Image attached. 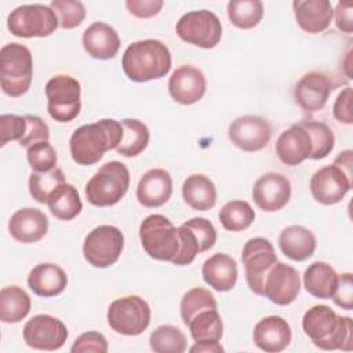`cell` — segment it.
Instances as JSON below:
<instances>
[{"label":"cell","instance_id":"11","mask_svg":"<svg viewBox=\"0 0 353 353\" xmlns=\"http://www.w3.org/2000/svg\"><path fill=\"white\" fill-rule=\"evenodd\" d=\"M181 40L200 48H214L222 37V23L216 14L208 10H194L183 14L175 26Z\"/></svg>","mask_w":353,"mask_h":353},{"label":"cell","instance_id":"44","mask_svg":"<svg viewBox=\"0 0 353 353\" xmlns=\"http://www.w3.org/2000/svg\"><path fill=\"white\" fill-rule=\"evenodd\" d=\"M28 123L25 116L1 114L0 116V145L4 146L10 141H21L26 132Z\"/></svg>","mask_w":353,"mask_h":353},{"label":"cell","instance_id":"52","mask_svg":"<svg viewBox=\"0 0 353 353\" xmlns=\"http://www.w3.org/2000/svg\"><path fill=\"white\" fill-rule=\"evenodd\" d=\"M332 164L338 165L353 181V171H352V168H353V152H352V149H346V150L341 152L336 156V159L334 160Z\"/></svg>","mask_w":353,"mask_h":353},{"label":"cell","instance_id":"15","mask_svg":"<svg viewBox=\"0 0 353 353\" xmlns=\"http://www.w3.org/2000/svg\"><path fill=\"white\" fill-rule=\"evenodd\" d=\"M301 291L298 270L284 262H276L268 272L263 281V296L279 306L292 303Z\"/></svg>","mask_w":353,"mask_h":353},{"label":"cell","instance_id":"16","mask_svg":"<svg viewBox=\"0 0 353 353\" xmlns=\"http://www.w3.org/2000/svg\"><path fill=\"white\" fill-rule=\"evenodd\" d=\"M353 181L335 164L324 165L310 178V193L323 205L339 203L350 190Z\"/></svg>","mask_w":353,"mask_h":353},{"label":"cell","instance_id":"35","mask_svg":"<svg viewBox=\"0 0 353 353\" xmlns=\"http://www.w3.org/2000/svg\"><path fill=\"white\" fill-rule=\"evenodd\" d=\"M218 218L223 229L229 232H241L252 225L255 211L248 201L232 200L219 210Z\"/></svg>","mask_w":353,"mask_h":353},{"label":"cell","instance_id":"29","mask_svg":"<svg viewBox=\"0 0 353 353\" xmlns=\"http://www.w3.org/2000/svg\"><path fill=\"white\" fill-rule=\"evenodd\" d=\"M185 203L196 211H208L216 203V188L204 174L189 175L182 185Z\"/></svg>","mask_w":353,"mask_h":353},{"label":"cell","instance_id":"14","mask_svg":"<svg viewBox=\"0 0 353 353\" xmlns=\"http://www.w3.org/2000/svg\"><path fill=\"white\" fill-rule=\"evenodd\" d=\"M228 137L236 148L244 152H258L268 146L272 138V127L261 116L245 114L229 124Z\"/></svg>","mask_w":353,"mask_h":353},{"label":"cell","instance_id":"42","mask_svg":"<svg viewBox=\"0 0 353 353\" xmlns=\"http://www.w3.org/2000/svg\"><path fill=\"white\" fill-rule=\"evenodd\" d=\"M26 160L37 172H46L57 167V152L48 141L37 142L26 149Z\"/></svg>","mask_w":353,"mask_h":353},{"label":"cell","instance_id":"23","mask_svg":"<svg viewBox=\"0 0 353 353\" xmlns=\"http://www.w3.org/2000/svg\"><path fill=\"white\" fill-rule=\"evenodd\" d=\"M172 194V178L164 168L146 171L137 186V200L148 208L164 205Z\"/></svg>","mask_w":353,"mask_h":353},{"label":"cell","instance_id":"18","mask_svg":"<svg viewBox=\"0 0 353 353\" xmlns=\"http://www.w3.org/2000/svg\"><path fill=\"white\" fill-rule=\"evenodd\" d=\"M207 90L204 73L192 65L176 68L168 80V92L171 98L181 105H193L199 102Z\"/></svg>","mask_w":353,"mask_h":353},{"label":"cell","instance_id":"39","mask_svg":"<svg viewBox=\"0 0 353 353\" xmlns=\"http://www.w3.org/2000/svg\"><path fill=\"white\" fill-rule=\"evenodd\" d=\"M303 128L309 132L313 150L310 159L313 160H320L327 157L335 145V137L332 130L323 121H314V120H307V121H301Z\"/></svg>","mask_w":353,"mask_h":353},{"label":"cell","instance_id":"47","mask_svg":"<svg viewBox=\"0 0 353 353\" xmlns=\"http://www.w3.org/2000/svg\"><path fill=\"white\" fill-rule=\"evenodd\" d=\"M28 128L23 135V138L19 141V145L23 148H29L37 142L48 141L50 139V128L48 125L43 121L41 117L33 116V114H25Z\"/></svg>","mask_w":353,"mask_h":353},{"label":"cell","instance_id":"21","mask_svg":"<svg viewBox=\"0 0 353 353\" xmlns=\"http://www.w3.org/2000/svg\"><path fill=\"white\" fill-rule=\"evenodd\" d=\"M47 230L48 218L39 208H19L8 221V232L11 237L23 244L40 241L47 234Z\"/></svg>","mask_w":353,"mask_h":353},{"label":"cell","instance_id":"32","mask_svg":"<svg viewBox=\"0 0 353 353\" xmlns=\"http://www.w3.org/2000/svg\"><path fill=\"white\" fill-rule=\"evenodd\" d=\"M32 301L28 292L18 285H7L0 291V320L3 323H19L30 312Z\"/></svg>","mask_w":353,"mask_h":353},{"label":"cell","instance_id":"27","mask_svg":"<svg viewBox=\"0 0 353 353\" xmlns=\"http://www.w3.org/2000/svg\"><path fill=\"white\" fill-rule=\"evenodd\" d=\"M29 288L43 298H52L59 295L68 285L66 272L55 263H39L28 276Z\"/></svg>","mask_w":353,"mask_h":353},{"label":"cell","instance_id":"24","mask_svg":"<svg viewBox=\"0 0 353 353\" xmlns=\"http://www.w3.org/2000/svg\"><path fill=\"white\" fill-rule=\"evenodd\" d=\"M83 47L95 59L106 61L116 57L120 48V37L116 29L106 22H94L83 33Z\"/></svg>","mask_w":353,"mask_h":353},{"label":"cell","instance_id":"6","mask_svg":"<svg viewBox=\"0 0 353 353\" xmlns=\"http://www.w3.org/2000/svg\"><path fill=\"white\" fill-rule=\"evenodd\" d=\"M139 239L145 252L157 261L172 262L181 250L179 229L161 215H148L139 226Z\"/></svg>","mask_w":353,"mask_h":353},{"label":"cell","instance_id":"28","mask_svg":"<svg viewBox=\"0 0 353 353\" xmlns=\"http://www.w3.org/2000/svg\"><path fill=\"white\" fill-rule=\"evenodd\" d=\"M279 247L287 258L295 262H303L314 254L317 240L313 232L307 228L291 225L281 230L279 236Z\"/></svg>","mask_w":353,"mask_h":353},{"label":"cell","instance_id":"33","mask_svg":"<svg viewBox=\"0 0 353 353\" xmlns=\"http://www.w3.org/2000/svg\"><path fill=\"white\" fill-rule=\"evenodd\" d=\"M47 205L51 214L61 221H72L83 210V203L77 189L66 182L51 193L47 200Z\"/></svg>","mask_w":353,"mask_h":353},{"label":"cell","instance_id":"7","mask_svg":"<svg viewBox=\"0 0 353 353\" xmlns=\"http://www.w3.org/2000/svg\"><path fill=\"white\" fill-rule=\"evenodd\" d=\"M58 26L57 14L46 4H22L7 17V29L17 37H47Z\"/></svg>","mask_w":353,"mask_h":353},{"label":"cell","instance_id":"40","mask_svg":"<svg viewBox=\"0 0 353 353\" xmlns=\"http://www.w3.org/2000/svg\"><path fill=\"white\" fill-rule=\"evenodd\" d=\"M181 317L185 325L190 321V319L204 309H218L216 299L212 292L203 287H194L185 292L181 299Z\"/></svg>","mask_w":353,"mask_h":353},{"label":"cell","instance_id":"25","mask_svg":"<svg viewBox=\"0 0 353 353\" xmlns=\"http://www.w3.org/2000/svg\"><path fill=\"white\" fill-rule=\"evenodd\" d=\"M292 8L298 26L312 34L327 30L334 17V7L328 0H294Z\"/></svg>","mask_w":353,"mask_h":353},{"label":"cell","instance_id":"30","mask_svg":"<svg viewBox=\"0 0 353 353\" xmlns=\"http://www.w3.org/2000/svg\"><path fill=\"white\" fill-rule=\"evenodd\" d=\"M336 284L338 273L327 262L316 261L310 263L303 273V287L314 298L331 299Z\"/></svg>","mask_w":353,"mask_h":353},{"label":"cell","instance_id":"31","mask_svg":"<svg viewBox=\"0 0 353 353\" xmlns=\"http://www.w3.org/2000/svg\"><path fill=\"white\" fill-rule=\"evenodd\" d=\"M194 343L215 345L223 335V323L218 309H204L186 324Z\"/></svg>","mask_w":353,"mask_h":353},{"label":"cell","instance_id":"34","mask_svg":"<svg viewBox=\"0 0 353 353\" xmlns=\"http://www.w3.org/2000/svg\"><path fill=\"white\" fill-rule=\"evenodd\" d=\"M123 138L116 148V152L125 157L141 154L149 143V128L138 119H123Z\"/></svg>","mask_w":353,"mask_h":353},{"label":"cell","instance_id":"3","mask_svg":"<svg viewBox=\"0 0 353 353\" xmlns=\"http://www.w3.org/2000/svg\"><path fill=\"white\" fill-rule=\"evenodd\" d=\"M171 63L168 47L157 39L134 41L121 57V68L125 76L137 83L164 77L170 72Z\"/></svg>","mask_w":353,"mask_h":353},{"label":"cell","instance_id":"46","mask_svg":"<svg viewBox=\"0 0 353 353\" xmlns=\"http://www.w3.org/2000/svg\"><path fill=\"white\" fill-rule=\"evenodd\" d=\"M72 353H106L108 352V341L98 331H87L77 336L70 347Z\"/></svg>","mask_w":353,"mask_h":353},{"label":"cell","instance_id":"49","mask_svg":"<svg viewBox=\"0 0 353 353\" xmlns=\"http://www.w3.org/2000/svg\"><path fill=\"white\" fill-rule=\"evenodd\" d=\"M164 6L163 0H127L125 7L128 12L137 18L156 17Z\"/></svg>","mask_w":353,"mask_h":353},{"label":"cell","instance_id":"48","mask_svg":"<svg viewBox=\"0 0 353 353\" xmlns=\"http://www.w3.org/2000/svg\"><path fill=\"white\" fill-rule=\"evenodd\" d=\"M334 303L345 310L353 309V276L352 273L338 274V284L334 295L331 296Z\"/></svg>","mask_w":353,"mask_h":353},{"label":"cell","instance_id":"12","mask_svg":"<svg viewBox=\"0 0 353 353\" xmlns=\"http://www.w3.org/2000/svg\"><path fill=\"white\" fill-rule=\"evenodd\" d=\"M245 281L250 290L263 296V281L269 269L277 262V255L272 243L265 237L250 239L241 251Z\"/></svg>","mask_w":353,"mask_h":353},{"label":"cell","instance_id":"37","mask_svg":"<svg viewBox=\"0 0 353 353\" xmlns=\"http://www.w3.org/2000/svg\"><path fill=\"white\" fill-rule=\"evenodd\" d=\"M65 182V174L59 167H55L46 172L34 171L29 175V193L37 203L47 204V200L51 196V193Z\"/></svg>","mask_w":353,"mask_h":353},{"label":"cell","instance_id":"50","mask_svg":"<svg viewBox=\"0 0 353 353\" xmlns=\"http://www.w3.org/2000/svg\"><path fill=\"white\" fill-rule=\"evenodd\" d=\"M350 102H352V88L346 87L338 94V97L334 102V106H332V114L336 121H339L342 124H347V125H350L353 123L352 112H350Z\"/></svg>","mask_w":353,"mask_h":353},{"label":"cell","instance_id":"22","mask_svg":"<svg viewBox=\"0 0 353 353\" xmlns=\"http://www.w3.org/2000/svg\"><path fill=\"white\" fill-rule=\"evenodd\" d=\"M292 338L291 327L280 316H266L261 319L252 331V339L258 349L266 353L284 350Z\"/></svg>","mask_w":353,"mask_h":353},{"label":"cell","instance_id":"51","mask_svg":"<svg viewBox=\"0 0 353 353\" xmlns=\"http://www.w3.org/2000/svg\"><path fill=\"white\" fill-rule=\"evenodd\" d=\"M353 10V3L352 1H338L334 15H335V25L336 28L343 32L350 34L353 32V18H352V11Z\"/></svg>","mask_w":353,"mask_h":353},{"label":"cell","instance_id":"53","mask_svg":"<svg viewBox=\"0 0 353 353\" xmlns=\"http://www.w3.org/2000/svg\"><path fill=\"white\" fill-rule=\"evenodd\" d=\"M189 350H190L192 353H197V352L222 353V352H225V349L221 346V343H215V345H201V343H194Z\"/></svg>","mask_w":353,"mask_h":353},{"label":"cell","instance_id":"26","mask_svg":"<svg viewBox=\"0 0 353 353\" xmlns=\"http://www.w3.org/2000/svg\"><path fill=\"white\" fill-rule=\"evenodd\" d=\"M201 276L205 284L215 291H230L237 283V263L234 258L228 254H214L204 261L201 266Z\"/></svg>","mask_w":353,"mask_h":353},{"label":"cell","instance_id":"10","mask_svg":"<svg viewBox=\"0 0 353 353\" xmlns=\"http://www.w3.org/2000/svg\"><path fill=\"white\" fill-rule=\"evenodd\" d=\"M124 248L121 230L112 225L94 228L84 239V259L94 268H109L117 262Z\"/></svg>","mask_w":353,"mask_h":353},{"label":"cell","instance_id":"45","mask_svg":"<svg viewBox=\"0 0 353 353\" xmlns=\"http://www.w3.org/2000/svg\"><path fill=\"white\" fill-rule=\"evenodd\" d=\"M178 229L181 236V250L172 263L176 266H186L194 261L197 254H200V247L196 236L190 229H188L185 225H181Z\"/></svg>","mask_w":353,"mask_h":353},{"label":"cell","instance_id":"4","mask_svg":"<svg viewBox=\"0 0 353 353\" xmlns=\"http://www.w3.org/2000/svg\"><path fill=\"white\" fill-rule=\"evenodd\" d=\"M33 79L30 50L21 43H8L0 51V85L6 95L18 98L28 92Z\"/></svg>","mask_w":353,"mask_h":353},{"label":"cell","instance_id":"2","mask_svg":"<svg viewBox=\"0 0 353 353\" xmlns=\"http://www.w3.org/2000/svg\"><path fill=\"white\" fill-rule=\"evenodd\" d=\"M123 138V125L113 119H102L79 127L69 139L70 156L80 165L98 163L108 150L116 149Z\"/></svg>","mask_w":353,"mask_h":353},{"label":"cell","instance_id":"1","mask_svg":"<svg viewBox=\"0 0 353 353\" xmlns=\"http://www.w3.org/2000/svg\"><path fill=\"white\" fill-rule=\"evenodd\" d=\"M302 328L312 343L323 350H352L353 321L327 305H314L302 317Z\"/></svg>","mask_w":353,"mask_h":353},{"label":"cell","instance_id":"41","mask_svg":"<svg viewBox=\"0 0 353 353\" xmlns=\"http://www.w3.org/2000/svg\"><path fill=\"white\" fill-rule=\"evenodd\" d=\"M50 7L57 14L62 29L77 28L85 18V7L77 0H52Z\"/></svg>","mask_w":353,"mask_h":353},{"label":"cell","instance_id":"8","mask_svg":"<svg viewBox=\"0 0 353 353\" xmlns=\"http://www.w3.org/2000/svg\"><path fill=\"white\" fill-rule=\"evenodd\" d=\"M47 112L58 123H69L81 109L80 83L69 74H57L46 84Z\"/></svg>","mask_w":353,"mask_h":353},{"label":"cell","instance_id":"19","mask_svg":"<svg viewBox=\"0 0 353 353\" xmlns=\"http://www.w3.org/2000/svg\"><path fill=\"white\" fill-rule=\"evenodd\" d=\"M334 90L331 79L321 72H309L303 74L295 84V102L302 110L314 113L323 109Z\"/></svg>","mask_w":353,"mask_h":353},{"label":"cell","instance_id":"36","mask_svg":"<svg viewBox=\"0 0 353 353\" xmlns=\"http://www.w3.org/2000/svg\"><path fill=\"white\" fill-rule=\"evenodd\" d=\"M226 10L229 21L239 29H252L263 17V4L259 0H232Z\"/></svg>","mask_w":353,"mask_h":353},{"label":"cell","instance_id":"13","mask_svg":"<svg viewBox=\"0 0 353 353\" xmlns=\"http://www.w3.org/2000/svg\"><path fill=\"white\" fill-rule=\"evenodd\" d=\"M23 341L37 350H57L68 339L66 325L50 314H36L23 325Z\"/></svg>","mask_w":353,"mask_h":353},{"label":"cell","instance_id":"38","mask_svg":"<svg viewBox=\"0 0 353 353\" xmlns=\"http://www.w3.org/2000/svg\"><path fill=\"white\" fill-rule=\"evenodd\" d=\"M150 349L156 353H183L186 350V336L175 325H160L149 336Z\"/></svg>","mask_w":353,"mask_h":353},{"label":"cell","instance_id":"17","mask_svg":"<svg viewBox=\"0 0 353 353\" xmlns=\"http://www.w3.org/2000/svg\"><path fill=\"white\" fill-rule=\"evenodd\" d=\"M291 197L290 179L279 172L261 175L252 186V200L265 212H276L287 205Z\"/></svg>","mask_w":353,"mask_h":353},{"label":"cell","instance_id":"20","mask_svg":"<svg viewBox=\"0 0 353 353\" xmlns=\"http://www.w3.org/2000/svg\"><path fill=\"white\" fill-rule=\"evenodd\" d=\"M312 150L310 135L301 123L292 124L283 131L276 141V154L279 160L290 167H295L310 159Z\"/></svg>","mask_w":353,"mask_h":353},{"label":"cell","instance_id":"43","mask_svg":"<svg viewBox=\"0 0 353 353\" xmlns=\"http://www.w3.org/2000/svg\"><path fill=\"white\" fill-rule=\"evenodd\" d=\"M182 225H185L188 229H190L193 232V234L196 236L199 247H200V254L208 251L210 248H212L215 245L216 229L211 221L201 218V216H196V218H190L189 221L183 222Z\"/></svg>","mask_w":353,"mask_h":353},{"label":"cell","instance_id":"9","mask_svg":"<svg viewBox=\"0 0 353 353\" xmlns=\"http://www.w3.org/2000/svg\"><path fill=\"white\" fill-rule=\"evenodd\" d=\"M106 320L114 332L137 336L150 324V307L143 298L138 295H127L114 299L109 305Z\"/></svg>","mask_w":353,"mask_h":353},{"label":"cell","instance_id":"5","mask_svg":"<svg viewBox=\"0 0 353 353\" xmlns=\"http://www.w3.org/2000/svg\"><path fill=\"white\" fill-rule=\"evenodd\" d=\"M130 188V171L121 161L105 163L85 185V197L95 207L117 204Z\"/></svg>","mask_w":353,"mask_h":353}]
</instances>
